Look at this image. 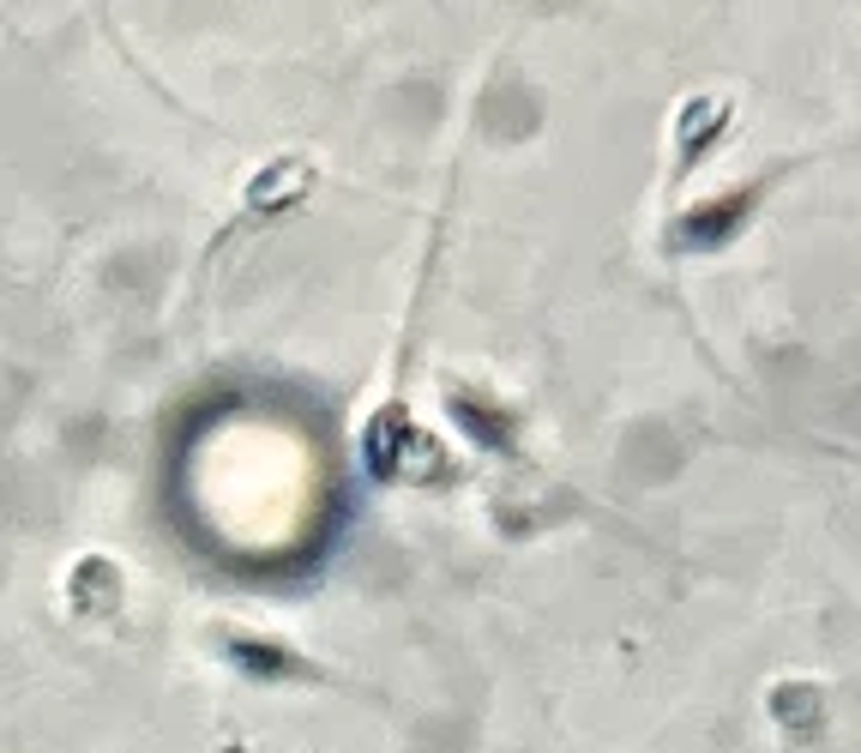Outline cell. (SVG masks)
<instances>
[{
  "label": "cell",
  "mask_w": 861,
  "mask_h": 753,
  "mask_svg": "<svg viewBox=\"0 0 861 753\" xmlns=\"http://www.w3.org/2000/svg\"><path fill=\"white\" fill-rule=\"evenodd\" d=\"M224 657L236 663L241 675H253V681H319V669L302 651H290L284 640H265V633L224 628Z\"/></svg>",
  "instance_id": "6da1fadb"
}]
</instances>
